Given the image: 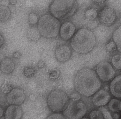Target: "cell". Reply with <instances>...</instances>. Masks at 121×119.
<instances>
[{
  "instance_id": "obj_1",
  "label": "cell",
  "mask_w": 121,
  "mask_h": 119,
  "mask_svg": "<svg viewBox=\"0 0 121 119\" xmlns=\"http://www.w3.org/2000/svg\"><path fill=\"white\" fill-rule=\"evenodd\" d=\"M73 83L76 91L86 97L93 96L101 86V82L96 71L89 67L78 70L74 77Z\"/></svg>"
},
{
  "instance_id": "obj_2",
  "label": "cell",
  "mask_w": 121,
  "mask_h": 119,
  "mask_svg": "<svg viewBox=\"0 0 121 119\" xmlns=\"http://www.w3.org/2000/svg\"><path fill=\"white\" fill-rule=\"evenodd\" d=\"M97 40L94 34L87 28H80L70 40V47L79 54H86L91 52L96 47Z\"/></svg>"
},
{
  "instance_id": "obj_3",
  "label": "cell",
  "mask_w": 121,
  "mask_h": 119,
  "mask_svg": "<svg viewBox=\"0 0 121 119\" xmlns=\"http://www.w3.org/2000/svg\"><path fill=\"white\" fill-rule=\"evenodd\" d=\"M78 6L77 0H54L50 5L49 11L50 14L60 21L72 16Z\"/></svg>"
},
{
  "instance_id": "obj_4",
  "label": "cell",
  "mask_w": 121,
  "mask_h": 119,
  "mask_svg": "<svg viewBox=\"0 0 121 119\" xmlns=\"http://www.w3.org/2000/svg\"><path fill=\"white\" fill-rule=\"evenodd\" d=\"M60 26L59 20L50 14H47L42 16L38 20V30L44 38H55L59 34Z\"/></svg>"
},
{
  "instance_id": "obj_5",
  "label": "cell",
  "mask_w": 121,
  "mask_h": 119,
  "mask_svg": "<svg viewBox=\"0 0 121 119\" xmlns=\"http://www.w3.org/2000/svg\"><path fill=\"white\" fill-rule=\"evenodd\" d=\"M69 99L67 94L64 91L55 89L51 91L48 95V106L53 113H60L66 108Z\"/></svg>"
},
{
  "instance_id": "obj_6",
  "label": "cell",
  "mask_w": 121,
  "mask_h": 119,
  "mask_svg": "<svg viewBox=\"0 0 121 119\" xmlns=\"http://www.w3.org/2000/svg\"><path fill=\"white\" fill-rule=\"evenodd\" d=\"M87 111V105L84 101L72 99L69 100L63 114L67 119H81L85 116Z\"/></svg>"
},
{
  "instance_id": "obj_7",
  "label": "cell",
  "mask_w": 121,
  "mask_h": 119,
  "mask_svg": "<svg viewBox=\"0 0 121 119\" xmlns=\"http://www.w3.org/2000/svg\"><path fill=\"white\" fill-rule=\"evenodd\" d=\"M96 72L101 81L108 82L112 79L116 72L111 64L106 61H103L96 66Z\"/></svg>"
},
{
  "instance_id": "obj_8",
  "label": "cell",
  "mask_w": 121,
  "mask_h": 119,
  "mask_svg": "<svg viewBox=\"0 0 121 119\" xmlns=\"http://www.w3.org/2000/svg\"><path fill=\"white\" fill-rule=\"evenodd\" d=\"M117 13L109 6H104L98 13L99 21L102 25L110 26L113 25L117 19Z\"/></svg>"
},
{
  "instance_id": "obj_9",
  "label": "cell",
  "mask_w": 121,
  "mask_h": 119,
  "mask_svg": "<svg viewBox=\"0 0 121 119\" xmlns=\"http://www.w3.org/2000/svg\"><path fill=\"white\" fill-rule=\"evenodd\" d=\"M26 98L24 90L20 87H15L7 94L6 99L9 105L20 106L24 103Z\"/></svg>"
},
{
  "instance_id": "obj_10",
  "label": "cell",
  "mask_w": 121,
  "mask_h": 119,
  "mask_svg": "<svg viewBox=\"0 0 121 119\" xmlns=\"http://www.w3.org/2000/svg\"><path fill=\"white\" fill-rule=\"evenodd\" d=\"M116 28L115 25L107 26L101 24L97 28V33L94 34L97 41L102 44L107 43L112 37Z\"/></svg>"
},
{
  "instance_id": "obj_11",
  "label": "cell",
  "mask_w": 121,
  "mask_h": 119,
  "mask_svg": "<svg viewBox=\"0 0 121 119\" xmlns=\"http://www.w3.org/2000/svg\"><path fill=\"white\" fill-rule=\"evenodd\" d=\"M71 48L67 44L58 46L55 51V56L56 60L60 63H65L68 61L72 56Z\"/></svg>"
},
{
  "instance_id": "obj_12",
  "label": "cell",
  "mask_w": 121,
  "mask_h": 119,
  "mask_svg": "<svg viewBox=\"0 0 121 119\" xmlns=\"http://www.w3.org/2000/svg\"><path fill=\"white\" fill-rule=\"evenodd\" d=\"M76 32V27L72 22L65 21L60 26L59 35L60 38L64 41L71 40Z\"/></svg>"
},
{
  "instance_id": "obj_13",
  "label": "cell",
  "mask_w": 121,
  "mask_h": 119,
  "mask_svg": "<svg viewBox=\"0 0 121 119\" xmlns=\"http://www.w3.org/2000/svg\"><path fill=\"white\" fill-rule=\"evenodd\" d=\"M111 96L109 93L104 89H99L92 97V102L97 107H102L109 101Z\"/></svg>"
},
{
  "instance_id": "obj_14",
  "label": "cell",
  "mask_w": 121,
  "mask_h": 119,
  "mask_svg": "<svg viewBox=\"0 0 121 119\" xmlns=\"http://www.w3.org/2000/svg\"><path fill=\"white\" fill-rule=\"evenodd\" d=\"M23 111L20 106L9 105L5 110L4 119H22Z\"/></svg>"
},
{
  "instance_id": "obj_15",
  "label": "cell",
  "mask_w": 121,
  "mask_h": 119,
  "mask_svg": "<svg viewBox=\"0 0 121 119\" xmlns=\"http://www.w3.org/2000/svg\"><path fill=\"white\" fill-rule=\"evenodd\" d=\"M15 64L13 60L5 58L0 62V70L5 74H10L15 70Z\"/></svg>"
},
{
  "instance_id": "obj_16",
  "label": "cell",
  "mask_w": 121,
  "mask_h": 119,
  "mask_svg": "<svg viewBox=\"0 0 121 119\" xmlns=\"http://www.w3.org/2000/svg\"><path fill=\"white\" fill-rule=\"evenodd\" d=\"M111 93L117 98H121V75L116 77L110 85Z\"/></svg>"
},
{
  "instance_id": "obj_17",
  "label": "cell",
  "mask_w": 121,
  "mask_h": 119,
  "mask_svg": "<svg viewBox=\"0 0 121 119\" xmlns=\"http://www.w3.org/2000/svg\"><path fill=\"white\" fill-rule=\"evenodd\" d=\"M11 15L10 8L5 5H0V22H5L9 19Z\"/></svg>"
},
{
  "instance_id": "obj_18",
  "label": "cell",
  "mask_w": 121,
  "mask_h": 119,
  "mask_svg": "<svg viewBox=\"0 0 121 119\" xmlns=\"http://www.w3.org/2000/svg\"><path fill=\"white\" fill-rule=\"evenodd\" d=\"M112 38L113 41L116 45L117 50L121 53V25L115 30Z\"/></svg>"
},
{
  "instance_id": "obj_19",
  "label": "cell",
  "mask_w": 121,
  "mask_h": 119,
  "mask_svg": "<svg viewBox=\"0 0 121 119\" xmlns=\"http://www.w3.org/2000/svg\"><path fill=\"white\" fill-rule=\"evenodd\" d=\"M108 108L112 112H119L121 111V102L116 99H112L109 103Z\"/></svg>"
},
{
  "instance_id": "obj_20",
  "label": "cell",
  "mask_w": 121,
  "mask_h": 119,
  "mask_svg": "<svg viewBox=\"0 0 121 119\" xmlns=\"http://www.w3.org/2000/svg\"><path fill=\"white\" fill-rule=\"evenodd\" d=\"M106 4L107 6L112 8L117 13L121 12V0H107Z\"/></svg>"
},
{
  "instance_id": "obj_21",
  "label": "cell",
  "mask_w": 121,
  "mask_h": 119,
  "mask_svg": "<svg viewBox=\"0 0 121 119\" xmlns=\"http://www.w3.org/2000/svg\"><path fill=\"white\" fill-rule=\"evenodd\" d=\"M111 62L115 68L118 69H121V54H117L113 56Z\"/></svg>"
},
{
  "instance_id": "obj_22",
  "label": "cell",
  "mask_w": 121,
  "mask_h": 119,
  "mask_svg": "<svg viewBox=\"0 0 121 119\" xmlns=\"http://www.w3.org/2000/svg\"><path fill=\"white\" fill-rule=\"evenodd\" d=\"M89 119H104L102 112L99 110H94L91 111L89 114Z\"/></svg>"
},
{
  "instance_id": "obj_23",
  "label": "cell",
  "mask_w": 121,
  "mask_h": 119,
  "mask_svg": "<svg viewBox=\"0 0 121 119\" xmlns=\"http://www.w3.org/2000/svg\"><path fill=\"white\" fill-rule=\"evenodd\" d=\"M87 17L90 20H95L98 18V13L97 11L94 8L89 9L86 13Z\"/></svg>"
},
{
  "instance_id": "obj_24",
  "label": "cell",
  "mask_w": 121,
  "mask_h": 119,
  "mask_svg": "<svg viewBox=\"0 0 121 119\" xmlns=\"http://www.w3.org/2000/svg\"><path fill=\"white\" fill-rule=\"evenodd\" d=\"M106 50L108 53L112 52L117 49L116 45L113 41H109L105 46Z\"/></svg>"
},
{
  "instance_id": "obj_25",
  "label": "cell",
  "mask_w": 121,
  "mask_h": 119,
  "mask_svg": "<svg viewBox=\"0 0 121 119\" xmlns=\"http://www.w3.org/2000/svg\"><path fill=\"white\" fill-rule=\"evenodd\" d=\"M99 110L102 113L104 119H114L109 112L106 108L102 107H100Z\"/></svg>"
},
{
  "instance_id": "obj_26",
  "label": "cell",
  "mask_w": 121,
  "mask_h": 119,
  "mask_svg": "<svg viewBox=\"0 0 121 119\" xmlns=\"http://www.w3.org/2000/svg\"><path fill=\"white\" fill-rule=\"evenodd\" d=\"M45 119H67L63 114L53 113L48 116Z\"/></svg>"
},
{
  "instance_id": "obj_27",
  "label": "cell",
  "mask_w": 121,
  "mask_h": 119,
  "mask_svg": "<svg viewBox=\"0 0 121 119\" xmlns=\"http://www.w3.org/2000/svg\"><path fill=\"white\" fill-rule=\"evenodd\" d=\"M34 73H35V70L31 67H26L23 70V74L26 77H31L33 76Z\"/></svg>"
},
{
  "instance_id": "obj_28",
  "label": "cell",
  "mask_w": 121,
  "mask_h": 119,
  "mask_svg": "<svg viewBox=\"0 0 121 119\" xmlns=\"http://www.w3.org/2000/svg\"><path fill=\"white\" fill-rule=\"evenodd\" d=\"M29 21L31 24H34L38 23V20L37 18V16L34 13H30L28 16Z\"/></svg>"
},
{
  "instance_id": "obj_29",
  "label": "cell",
  "mask_w": 121,
  "mask_h": 119,
  "mask_svg": "<svg viewBox=\"0 0 121 119\" xmlns=\"http://www.w3.org/2000/svg\"><path fill=\"white\" fill-rule=\"evenodd\" d=\"M13 58H20L21 56V54L19 52H15L13 55Z\"/></svg>"
},
{
  "instance_id": "obj_30",
  "label": "cell",
  "mask_w": 121,
  "mask_h": 119,
  "mask_svg": "<svg viewBox=\"0 0 121 119\" xmlns=\"http://www.w3.org/2000/svg\"><path fill=\"white\" fill-rule=\"evenodd\" d=\"M4 113L5 110L2 106H0V118H1L4 116Z\"/></svg>"
},
{
  "instance_id": "obj_31",
  "label": "cell",
  "mask_w": 121,
  "mask_h": 119,
  "mask_svg": "<svg viewBox=\"0 0 121 119\" xmlns=\"http://www.w3.org/2000/svg\"><path fill=\"white\" fill-rule=\"evenodd\" d=\"M4 42V39L2 35L0 34V48L3 45Z\"/></svg>"
},
{
  "instance_id": "obj_32",
  "label": "cell",
  "mask_w": 121,
  "mask_h": 119,
  "mask_svg": "<svg viewBox=\"0 0 121 119\" xmlns=\"http://www.w3.org/2000/svg\"><path fill=\"white\" fill-rule=\"evenodd\" d=\"M9 2L11 4H12V5H15L17 3V0H10L9 1Z\"/></svg>"
},
{
  "instance_id": "obj_33",
  "label": "cell",
  "mask_w": 121,
  "mask_h": 119,
  "mask_svg": "<svg viewBox=\"0 0 121 119\" xmlns=\"http://www.w3.org/2000/svg\"><path fill=\"white\" fill-rule=\"evenodd\" d=\"M81 119H89V118H88V117H85V116H84V117H82Z\"/></svg>"
}]
</instances>
